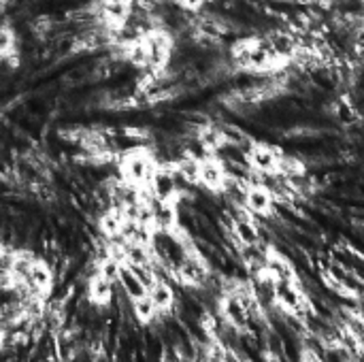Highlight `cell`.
Here are the masks:
<instances>
[{
	"label": "cell",
	"instance_id": "1",
	"mask_svg": "<svg viewBox=\"0 0 364 362\" xmlns=\"http://www.w3.org/2000/svg\"><path fill=\"white\" fill-rule=\"evenodd\" d=\"M154 164H151V158L145 154V151H130L124 156L122 160V175L128 183L136 186V188H143L149 183L151 175H154Z\"/></svg>",
	"mask_w": 364,
	"mask_h": 362
},
{
	"label": "cell",
	"instance_id": "2",
	"mask_svg": "<svg viewBox=\"0 0 364 362\" xmlns=\"http://www.w3.org/2000/svg\"><path fill=\"white\" fill-rule=\"evenodd\" d=\"M247 162L252 169H256L262 175H273L279 171V162H282V154L277 149H273L271 145L264 143H254L247 149Z\"/></svg>",
	"mask_w": 364,
	"mask_h": 362
},
{
	"label": "cell",
	"instance_id": "3",
	"mask_svg": "<svg viewBox=\"0 0 364 362\" xmlns=\"http://www.w3.org/2000/svg\"><path fill=\"white\" fill-rule=\"evenodd\" d=\"M226 179H228V173H226L224 162H220V160L213 158V156L200 160L198 183H203V186H205L207 190H211V192H222Z\"/></svg>",
	"mask_w": 364,
	"mask_h": 362
},
{
	"label": "cell",
	"instance_id": "4",
	"mask_svg": "<svg viewBox=\"0 0 364 362\" xmlns=\"http://www.w3.org/2000/svg\"><path fill=\"white\" fill-rule=\"evenodd\" d=\"M147 186H149V192L154 194V198H158L162 203H175V196L179 192L173 171H166V169H156Z\"/></svg>",
	"mask_w": 364,
	"mask_h": 362
},
{
	"label": "cell",
	"instance_id": "5",
	"mask_svg": "<svg viewBox=\"0 0 364 362\" xmlns=\"http://www.w3.org/2000/svg\"><path fill=\"white\" fill-rule=\"evenodd\" d=\"M245 207H247L250 213L269 218V215L273 213V207H275V196H273L271 190L264 188L262 183L250 186L247 192H245Z\"/></svg>",
	"mask_w": 364,
	"mask_h": 362
},
{
	"label": "cell",
	"instance_id": "6",
	"mask_svg": "<svg viewBox=\"0 0 364 362\" xmlns=\"http://www.w3.org/2000/svg\"><path fill=\"white\" fill-rule=\"evenodd\" d=\"M23 284H28V288H30V292L34 297H41V294H45V292L51 290V286H53V273H51V269L45 262L34 260L32 267H30L28 280Z\"/></svg>",
	"mask_w": 364,
	"mask_h": 362
},
{
	"label": "cell",
	"instance_id": "7",
	"mask_svg": "<svg viewBox=\"0 0 364 362\" xmlns=\"http://www.w3.org/2000/svg\"><path fill=\"white\" fill-rule=\"evenodd\" d=\"M232 235H235V239L245 247V245H256V243H260V230H258V226L250 220V218H245V215H237L235 218V222H232Z\"/></svg>",
	"mask_w": 364,
	"mask_h": 362
},
{
	"label": "cell",
	"instance_id": "8",
	"mask_svg": "<svg viewBox=\"0 0 364 362\" xmlns=\"http://www.w3.org/2000/svg\"><path fill=\"white\" fill-rule=\"evenodd\" d=\"M117 282L122 284V288H124V292H126V297L130 299V301H134V299H139V297H143V294H147V286L136 277V273L124 262L122 265V269H119V277H117Z\"/></svg>",
	"mask_w": 364,
	"mask_h": 362
},
{
	"label": "cell",
	"instance_id": "9",
	"mask_svg": "<svg viewBox=\"0 0 364 362\" xmlns=\"http://www.w3.org/2000/svg\"><path fill=\"white\" fill-rule=\"evenodd\" d=\"M90 301L94 305H109L113 299V282L105 280L102 275L96 273V277L90 280V288H87Z\"/></svg>",
	"mask_w": 364,
	"mask_h": 362
},
{
	"label": "cell",
	"instance_id": "10",
	"mask_svg": "<svg viewBox=\"0 0 364 362\" xmlns=\"http://www.w3.org/2000/svg\"><path fill=\"white\" fill-rule=\"evenodd\" d=\"M130 13V0H102V15L111 23H126Z\"/></svg>",
	"mask_w": 364,
	"mask_h": 362
},
{
	"label": "cell",
	"instance_id": "11",
	"mask_svg": "<svg viewBox=\"0 0 364 362\" xmlns=\"http://www.w3.org/2000/svg\"><path fill=\"white\" fill-rule=\"evenodd\" d=\"M151 297V301L156 303L158 312H166V309H173L175 305V290L164 282V280H156V284L149 288L147 292Z\"/></svg>",
	"mask_w": 364,
	"mask_h": 362
},
{
	"label": "cell",
	"instance_id": "12",
	"mask_svg": "<svg viewBox=\"0 0 364 362\" xmlns=\"http://www.w3.org/2000/svg\"><path fill=\"white\" fill-rule=\"evenodd\" d=\"M122 222H124V215H122V209H109L100 215L98 220V228L102 233V237L107 239H115L119 237V228H122Z\"/></svg>",
	"mask_w": 364,
	"mask_h": 362
},
{
	"label": "cell",
	"instance_id": "13",
	"mask_svg": "<svg viewBox=\"0 0 364 362\" xmlns=\"http://www.w3.org/2000/svg\"><path fill=\"white\" fill-rule=\"evenodd\" d=\"M132 314L141 324H147L158 316V307H156V303L151 301L149 294H143V297L132 301Z\"/></svg>",
	"mask_w": 364,
	"mask_h": 362
},
{
	"label": "cell",
	"instance_id": "14",
	"mask_svg": "<svg viewBox=\"0 0 364 362\" xmlns=\"http://www.w3.org/2000/svg\"><path fill=\"white\" fill-rule=\"evenodd\" d=\"M122 265H124V262L115 260L113 256H105V258L98 262L96 273H98V275H102V277H105V280H109V282H117Z\"/></svg>",
	"mask_w": 364,
	"mask_h": 362
},
{
	"label": "cell",
	"instance_id": "15",
	"mask_svg": "<svg viewBox=\"0 0 364 362\" xmlns=\"http://www.w3.org/2000/svg\"><path fill=\"white\" fill-rule=\"evenodd\" d=\"M15 47V36L9 28H0V55H9Z\"/></svg>",
	"mask_w": 364,
	"mask_h": 362
},
{
	"label": "cell",
	"instance_id": "16",
	"mask_svg": "<svg viewBox=\"0 0 364 362\" xmlns=\"http://www.w3.org/2000/svg\"><path fill=\"white\" fill-rule=\"evenodd\" d=\"M177 2H179V6H181V9L192 11V13L200 11V9H203V4H205V0H177Z\"/></svg>",
	"mask_w": 364,
	"mask_h": 362
},
{
	"label": "cell",
	"instance_id": "17",
	"mask_svg": "<svg viewBox=\"0 0 364 362\" xmlns=\"http://www.w3.org/2000/svg\"><path fill=\"white\" fill-rule=\"evenodd\" d=\"M0 346H2V331H0Z\"/></svg>",
	"mask_w": 364,
	"mask_h": 362
}]
</instances>
